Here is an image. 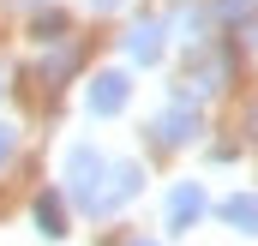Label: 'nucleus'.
Instances as JSON below:
<instances>
[{"label":"nucleus","mask_w":258,"mask_h":246,"mask_svg":"<svg viewBox=\"0 0 258 246\" xmlns=\"http://www.w3.org/2000/svg\"><path fill=\"white\" fill-rule=\"evenodd\" d=\"M132 246H150V240H132Z\"/></svg>","instance_id":"10"},{"label":"nucleus","mask_w":258,"mask_h":246,"mask_svg":"<svg viewBox=\"0 0 258 246\" xmlns=\"http://www.w3.org/2000/svg\"><path fill=\"white\" fill-rule=\"evenodd\" d=\"M36 222H42V234H66V228H60V204H54V198L36 204Z\"/></svg>","instance_id":"7"},{"label":"nucleus","mask_w":258,"mask_h":246,"mask_svg":"<svg viewBox=\"0 0 258 246\" xmlns=\"http://www.w3.org/2000/svg\"><path fill=\"white\" fill-rule=\"evenodd\" d=\"M198 216H204V192H198V186H174V198H168V228L186 234Z\"/></svg>","instance_id":"3"},{"label":"nucleus","mask_w":258,"mask_h":246,"mask_svg":"<svg viewBox=\"0 0 258 246\" xmlns=\"http://www.w3.org/2000/svg\"><path fill=\"white\" fill-rule=\"evenodd\" d=\"M126 96H132L126 72H102V78L90 84V114H120V108H126Z\"/></svg>","instance_id":"2"},{"label":"nucleus","mask_w":258,"mask_h":246,"mask_svg":"<svg viewBox=\"0 0 258 246\" xmlns=\"http://www.w3.org/2000/svg\"><path fill=\"white\" fill-rule=\"evenodd\" d=\"M102 180H108V156H102V150H90V144H78V150L66 156V186H72V192L84 198V210L96 204Z\"/></svg>","instance_id":"1"},{"label":"nucleus","mask_w":258,"mask_h":246,"mask_svg":"<svg viewBox=\"0 0 258 246\" xmlns=\"http://www.w3.org/2000/svg\"><path fill=\"white\" fill-rule=\"evenodd\" d=\"M126 48H132V60H156V54H162V30H156V24H138L126 36Z\"/></svg>","instance_id":"5"},{"label":"nucleus","mask_w":258,"mask_h":246,"mask_svg":"<svg viewBox=\"0 0 258 246\" xmlns=\"http://www.w3.org/2000/svg\"><path fill=\"white\" fill-rule=\"evenodd\" d=\"M192 126H198V114L180 102V108H168V114L156 120V138H162V144H186V138H192Z\"/></svg>","instance_id":"4"},{"label":"nucleus","mask_w":258,"mask_h":246,"mask_svg":"<svg viewBox=\"0 0 258 246\" xmlns=\"http://www.w3.org/2000/svg\"><path fill=\"white\" fill-rule=\"evenodd\" d=\"M90 6H120V0H90Z\"/></svg>","instance_id":"9"},{"label":"nucleus","mask_w":258,"mask_h":246,"mask_svg":"<svg viewBox=\"0 0 258 246\" xmlns=\"http://www.w3.org/2000/svg\"><path fill=\"white\" fill-rule=\"evenodd\" d=\"M12 144H18V138H12V126H0V162L12 156Z\"/></svg>","instance_id":"8"},{"label":"nucleus","mask_w":258,"mask_h":246,"mask_svg":"<svg viewBox=\"0 0 258 246\" xmlns=\"http://www.w3.org/2000/svg\"><path fill=\"white\" fill-rule=\"evenodd\" d=\"M222 216H228L240 234H258V198H228V204H222Z\"/></svg>","instance_id":"6"}]
</instances>
